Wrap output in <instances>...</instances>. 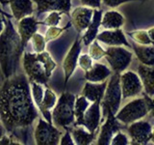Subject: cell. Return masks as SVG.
Wrapping results in <instances>:
<instances>
[{"mask_svg": "<svg viewBox=\"0 0 154 145\" xmlns=\"http://www.w3.org/2000/svg\"><path fill=\"white\" fill-rule=\"evenodd\" d=\"M38 116L29 80L24 75L8 77L0 87V121L8 132L28 128Z\"/></svg>", "mask_w": 154, "mask_h": 145, "instance_id": "obj_1", "label": "cell"}, {"mask_svg": "<svg viewBox=\"0 0 154 145\" xmlns=\"http://www.w3.org/2000/svg\"><path fill=\"white\" fill-rule=\"evenodd\" d=\"M22 51L20 37L11 21L7 19L3 31L0 33V66L5 79L16 74Z\"/></svg>", "mask_w": 154, "mask_h": 145, "instance_id": "obj_2", "label": "cell"}, {"mask_svg": "<svg viewBox=\"0 0 154 145\" xmlns=\"http://www.w3.org/2000/svg\"><path fill=\"white\" fill-rule=\"evenodd\" d=\"M57 64L46 51L40 53H24L23 68L30 82L46 84Z\"/></svg>", "mask_w": 154, "mask_h": 145, "instance_id": "obj_3", "label": "cell"}, {"mask_svg": "<svg viewBox=\"0 0 154 145\" xmlns=\"http://www.w3.org/2000/svg\"><path fill=\"white\" fill-rule=\"evenodd\" d=\"M153 109V101L148 95L144 98L135 99L125 105L122 109L116 113L115 117L119 122L123 124H131L135 121L142 119Z\"/></svg>", "mask_w": 154, "mask_h": 145, "instance_id": "obj_4", "label": "cell"}, {"mask_svg": "<svg viewBox=\"0 0 154 145\" xmlns=\"http://www.w3.org/2000/svg\"><path fill=\"white\" fill-rule=\"evenodd\" d=\"M76 97L70 93H64L56 102L54 109L51 112L52 122L58 127L67 130L73 124L74 116V103Z\"/></svg>", "mask_w": 154, "mask_h": 145, "instance_id": "obj_5", "label": "cell"}, {"mask_svg": "<svg viewBox=\"0 0 154 145\" xmlns=\"http://www.w3.org/2000/svg\"><path fill=\"white\" fill-rule=\"evenodd\" d=\"M119 75L118 72H115L112 76L109 82H107V86L102 97V100L100 102V105L102 108L103 117L105 118L108 113H112L116 115L118 112L122 103V88L119 83Z\"/></svg>", "mask_w": 154, "mask_h": 145, "instance_id": "obj_6", "label": "cell"}, {"mask_svg": "<svg viewBox=\"0 0 154 145\" xmlns=\"http://www.w3.org/2000/svg\"><path fill=\"white\" fill-rule=\"evenodd\" d=\"M105 58L115 72H124L132 61V53L120 46L110 47L105 50Z\"/></svg>", "mask_w": 154, "mask_h": 145, "instance_id": "obj_7", "label": "cell"}, {"mask_svg": "<svg viewBox=\"0 0 154 145\" xmlns=\"http://www.w3.org/2000/svg\"><path fill=\"white\" fill-rule=\"evenodd\" d=\"M61 132L52 124L43 119H38V122L34 130V137L37 144L40 145H57L60 142Z\"/></svg>", "mask_w": 154, "mask_h": 145, "instance_id": "obj_8", "label": "cell"}, {"mask_svg": "<svg viewBox=\"0 0 154 145\" xmlns=\"http://www.w3.org/2000/svg\"><path fill=\"white\" fill-rule=\"evenodd\" d=\"M119 83L122 99L136 97L143 90V84L138 74L132 71L125 72L122 75H119Z\"/></svg>", "mask_w": 154, "mask_h": 145, "instance_id": "obj_9", "label": "cell"}, {"mask_svg": "<svg viewBox=\"0 0 154 145\" xmlns=\"http://www.w3.org/2000/svg\"><path fill=\"white\" fill-rule=\"evenodd\" d=\"M128 133L132 138V144H147L153 137L152 125L148 121H142L141 119L130 124Z\"/></svg>", "mask_w": 154, "mask_h": 145, "instance_id": "obj_10", "label": "cell"}, {"mask_svg": "<svg viewBox=\"0 0 154 145\" xmlns=\"http://www.w3.org/2000/svg\"><path fill=\"white\" fill-rule=\"evenodd\" d=\"M81 52V40L79 36L76 38L73 45L71 46L69 51L67 52V54L63 63V69L65 72V82L66 83L69 81V77L72 76L75 68L77 66V61H78V57Z\"/></svg>", "mask_w": 154, "mask_h": 145, "instance_id": "obj_11", "label": "cell"}, {"mask_svg": "<svg viewBox=\"0 0 154 145\" xmlns=\"http://www.w3.org/2000/svg\"><path fill=\"white\" fill-rule=\"evenodd\" d=\"M100 102H94L93 105L88 106L83 115L81 126L85 127L90 133L95 134L100 124Z\"/></svg>", "mask_w": 154, "mask_h": 145, "instance_id": "obj_12", "label": "cell"}, {"mask_svg": "<svg viewBox=\"0 0 154 145\" xmlns=\"http://www.w3.org/2000/svg\"><path fill=\"white\" fill-rule=\"evenodd\" d=\"M37 5L38 14L46 12L67 13L71 9V0H32Z\"/></svg>", "mask_w": 154, "mask_h": 145, "instance_id": "obj_13", "label": "cell"}, {"mask_svg": "<svg viewBox=\"0 0 154 145\" xmlns=\"http://www.w3.org/2000/svg\"><path fill=\"white\" fill-rule=\"evenodd\" d=\"M93 8L86 6L77 7L73 10L71 14V22L77 32L81 33L87 29L91 21V18H93Z\"/></svg>", "mask_w": 154, "mask_h": 145, "instance_id": "obj_14", "label": "cell"}, {"mask_svg": "<svg viewBox=\"0 0 154 145\" xmlns=\"http://www.w3.org/2000/svg\"><path fill=\"white\" fill-rule=\"evenodd\" d=\"M106 117H107V120L101 127L100 134L97 139L98 145H109L115 134L119 132L120 129L119 121L116 119L114 114L108 113Z\"/></svg>", "mask_w": 154, "mask_h": 145, "instance_id": "obj_15", "label": "cell"}, {"mask_svg": "<svg viewBox=\"0 0 154 145\" xmlns=\"http://www.w3.org/2000/svg\"><path fill=\"white\" fill-rule=\"evenodd\" d=\"M97 41L106 44L110 47L115 46H126L130 47L129 43L126 40L124 33L120 29H107L106 31H103L97 34L95 37Z\"/></svg>", "mask_w": 154, "mask_h": 145, "instance_id": "obj_16", "label": "cell"}, {"mask_svg": "<svg viewBox=\"0 0 154 145\" xmlns=\"http://www.w3.org/2000/svg\"><path fill=\"white\" fill-rule=\"evenodd\" d=\"M38 30V22L32 16L25 17L19 19L18 22V35L20 37L21 47H24L27 45L28 41Z\"/></svg>", "mask_w": 154, "mask_h": 145, "instance_id": "obj_17", "label": "cell"}, {"mask_svg": "<svg viewBox=\"0 0 154 145\" xmlns=\"http://www.w3.org/2000/svg\"><path fill=\"white\" fill-rule=\"evenodd\" d=\"M107 86V80H104L102 82H99L98 84L94 83V82H86L83 90H82V96L89 102H101L102 97L104 95V92Z\"/></svg>", "mask_w": 154, "mask_h": 145, "instance_id": "obj_18", "label": "cell"}, {"mask_svg": "<svg viewBox=\"0 0 154 145\" xmlns=\"http://www.w3.org/2000/svg\"><path fill=\"white\" fill-rule=\"evenodd\" d=\"M153 66H147L144 64H139L138 76L142 81L143 88L146 90V95L153 97L154 95V81H153Z\"/></svg>", "mask_w": 154, "mask_h": 145, "instance_id": "obj_19", "label": "cell"}, {"mask_svg": "<svg viewBox=\"0 0 154 145\" xmlns=\"http://www.w3.org/2000/svg\"><path fill=\"white\" fill-rule=\"evenodd\" d=\"M9 4L13 16L17 21L31 16L34 12L32 0H9Z\"/></svg>", "mask_w": 154, "mask_h": 145, "instance_id": "obj_20", "label": "cell"}, {"mask_svg": "<svg viewBox=\"0 0 154 145\" xmlns=\"http://www.w3.org/2000/svg\"><path fill=\"white\" fill-rule=\"evenodd\" d=\"M56 102H57L56 94L51 89L46 88L45 93H43V98H42V103L38 106V109L41 111V113L43 116V118H45V120L50 124H52L50 109L54 108V105H56Z\"/></svg>", "mask_w": 154, "mask_h": 145, "instance_id": "obj_21", "label": "cell"}, {"mask_svg": "<svg viewBox=\"0 0 154 145\" xmlns=\"http://www.w3.org/2000/svg\"><path fill=\"white\" fill-rule=\"evenodd\" d=\"M111 75V70L107 66L100 63H95L90 70L85 72L86 79L90 82H102L108 79V76Z\"/></svg>", "mask_w": 154, "mask_h": 145, "instance_id": "obj_22", "label": "cell"}, {"mask_svg": "<svg viewBox=\"0 0 154 145\" xmlns=\"http://www.w3.org/2000/svg\"><path fill=\"white\" fill-rule=\"evenodd\" d=\"M101 18H102V11L101 10H94L91 21L89 24V26L87 27V31L85 33V35L82 38V41L84 42L85 46H89L95 39L96 35H97L98 28L101 22Z\"/></svg>", "mask_w": 154, "mask_h": 145, "instance_id": "obj_23", "label": "cell"}, {"mask_svg": "<svg viewBox=\"0 0 154 145\" xmlns=\"http://www.w3.org/2000/svg\"><path fill=\"white\" fill-rule=\"evenodd\" d=\"M132 47L136 53L137 58L142 64L147 66L154 65V47L153 45L144 46L140 44L132 43Z\"/></svg>", "mask_w": 154, "mask_h": 145, "instance_id": "obj_24", "label": "cell"}, {"mask_svg": "<svg viewBox=\"0 0 154 145\" xmlns=\"http://www.w3.org/2000/svg\"><path fill=\"white\" fill-rule=\"evenodd\" d=\"M124 18L117 11L106 12L101 18L100 24L105 29H119L124 24Z\"/></svg>", "mask_w": 154, "mask_h": 145, "instance_id": "obj_25", "label": "cell"}, {"mask_svg": "<svg viewBox=\"0 0 154 145\" xmlns=\"http://www.w3.org/2000/svg\"><path fill=\"white\" fill-rule=\"evenodd\" d=\"M71 137L73 139V141L75 144L78 145H88L93 142V140L94 139L95 134L90 133L89 130H84V128H75L71 130Z\"/></svg>", "mask_w": 154, "mask_h": 145, "instance_id": "obj_26", "label": "cell"}, {"mask_svg": "<svg viewBox=\"0 0 154 145\" xmlns=\"http://www.w3.org/2000/svg\"><path fill=\"white\" fill-rule=\"evenodd\" d=\"M89 105H90V102L84 96H80L75 99V103H74V116L76 119L75 126H81L83 115Z\"/></svg>", "mask_w": 154, "mask_h": 145, "instance_id": "obj_27", "label": "cell"}, {"mask_svg": "<svg viewBox=\"0 0 154 145\" xmlns=\"http://www.w3.org/2000/svg\"><path fill=\"white\" fill-rule=\"evenodd\" d=\"M127 34L135 42L140 44V45H144V46L153 45V41L149 38L147 31L137 30V31H133V32H128Z\"/></svg>", "mask_w": 154, "mask_h": 145, "instance_id": "obj_28", "label": "cell"}, {"mask_svg": "<svg viewBox=\"0 0 154 145\" xmlns=\"http://www.w3.org/2000/svg\"><path fill=\"white\" fill-rule=\"evenodd\" d=\"M89 47V55L93 60H99L105 55V50L99 46L97 41H93L90 44Z\"/></svg>", "mask_w": 154, "mask_h": 145, "instance_id": "obj_29", "label": "cell"}, {"mask_svg": "<svg viewBox=\"0 0 154 145\" xmlns=\"http://www.w3.org/2000/svg\"><path fill=\"white\" fill-rule=\"evenodd\" d=\"M31 83H32V98L34 103L37 105V106H38L42 101L45 91L42 89V86L40 83H38V82H31Z\"/></svg>", "mask_w": 154, "mask_h": 145, "instance_id": "obj_30", "label": "cell"}, {"mask_svg": "<svg viewBox=\"0 0 154 145\" xmlns=\"http://www.w3.org/2000/svg\"><path fill=\"white\" fill-rule=\"evenodd\" d=\"M31 39H32V43H33L34 50H35V51L37 53H40V52L45 51L46 42L45 40V37H43L42 34L36 32L31 37Z\"/></svg>", "mask_w": 154, "mask_h": 145, "instance_id": "obj_31", "label": "cell"}, {"mask_svg": "<svg viewBox=\"0 0 154 145\" xmlns=\"http://www.w3.org/2000/svg\"><path fill=\"white\" fill-rule=\"evenodd\" d=\"M77 63H78L79 67L82 70L87 72L91 69V66H93V59H91L89 54H82V55H79Z\"/></svg>", "mask_w": 154, "mask_h": 145, "instance_id": "obj_32", "label": "cell"}, {"mask_svg": "<svg viewBox=\"0 0 154 145\" xmlns=\"http://www.w3.org/2000/svg\"><path fill=\"white\" fill-rule=\"evenodd\" d=\"M60 21H61L60 12H50L48 17L43 21V24H45L47 26H56L59 24Z\"/></svg>", "mask_w": 154, "mask_h": 145, "instance_id": "obj_33", "label": "cell"}, {"mask_svg": "<svg viewBox=\"0 0 154 145\" xmlns=\"http://www.w3.org/2000/svg\"><path fill=\"white\" fill-rule=\"evenodd\" d=\"M64 31V28H59L57 26H49V29L46 31V34L45 36V42H49L51 40L58 38Z\"/></svg>", "mask_w": 154, "mask_h": 145, "instance_id": "obj_34", "label": "cell"}, {"mask_svg": "<svg viewBox=\"0 0 154 145\" xmlns=\"http://www.w3.org/2000/svg\"><path fill=\"white\" fill-rule=\"evenodd\" d=\"M110 144L112 145H127L129 144V140L124 134L120 133L119 130L115 134V135L111 139Z\"/></svg>", "mask_w": 154, "mask_h": 145, "instance_id": "obj_35", "label": "cell"}, {"mask_svg": "<svg viewBox=\"0 0 154 145\" xmlns=\"http://www.w3.org/2000/svg\"><path fill=\"white\" fill-rule=\"evenodd\" d=\"M130 1H136V0H101V2H102L105 6L110 7V8H116L119 6L120 4L130 2Z\"/></svg>", "mask_w": 154, "mask_h": 145, "instance_id": "obj_36", "label": "cell"}, {"mask_svg": "<svg viewBox=\"0 0 154 145\" xmlns=\"http://www.w3.org/2000/svg\"><path fill=\"white\" fill-rule=\"evenodd\" d=\"M59 144L61 145H74V141L71 137V134H69V130H66V134L63 135V137L60 138V142Z\"/></svg>", "mask_w": 154, "mask_h": 145, "instance_id": "obj_37", "label": "cell"}, {"mask_svg": "<svg viewBox=\"0 0 154 145\" xmlns=\"http://www.w3.org/2000/svg\"><path fill=\"white\" fill-rule=\"evenodd\" d=\"M80 2L82 3L83 6L98 9L100 7L101 0H80Z\"/></svg>", "mask_w": 154, "mask_h": 145, "instance_id": "obj_38", "label": "cell"}, {"mask_svg": "<svg viewBox=\"0 0 154 145\" xmlns=\"http://www.w3.org/2000/svg\"><path fill=\"white\" fill-rule=\"evenodd\" d=\"M4 144H20V143L16 142L14 139H12L11 137L3 134L2 137L0 138V145H4Z\"/></svg>", "mask_w": 154, "mask_h": 145, "instance_id": "obj_39", "label": "cell"}, {"mask_svg": "<svg viewBox=\"0 0 154 145\" xmlns=\"http://www.w3.org/2000/svg\"><path fill=\"white\" fill-rule=\"evenodd\" d=\"M4 26H5V23H4V21H3V18L1 16V14H0V33L3 31Z\"/></svg>", "mask_w": 154, "mask_h": 145, "instance_id": "obj_40", "label": "cell"}, {"mask_svg": "<svg viewBox=\"0 0 154 145\" xmlns=\"http://www.w3.org/2000/svg\"><path fill=\"white\" fill-rule=\"evenodd\" d=\"M153 31H154V29H153V28H150V29H149V30L147 31L148 36H149V38H150L152 41H153Z\"/></svg>", "mask_w": 154, "mask_h": 145, "instance_id": "obj_41", "label": "cell"}, {"mask_svg": "<svg viewBox=\"0 0 154 145\" xmlns=\"http://www.w3.org/2000/svg\"><path fill=\"white\" fill-rule=\"evenodd\" d=\"M3 134H4V127L2 124H0V138L2 137Z\"/></svg>", "mask_w": 154, "mask_h": 145, "instance_id": "obj_42", "label": "cell"}, {"mask_svg": "<svg viewBox=\"0 0 154 145\" xmlns=\"http://www.w3.org/2000/svg\"><path fill=\"white\" fill-rule=\"evenodd\" d=\"M0 3H1L3 6H5V5L9 4V0H0Z\"/></svg>", "mask_w": 154, "mask_h": 145, "instance_id": "obj_43", "label": "cell"}]
</instances>
